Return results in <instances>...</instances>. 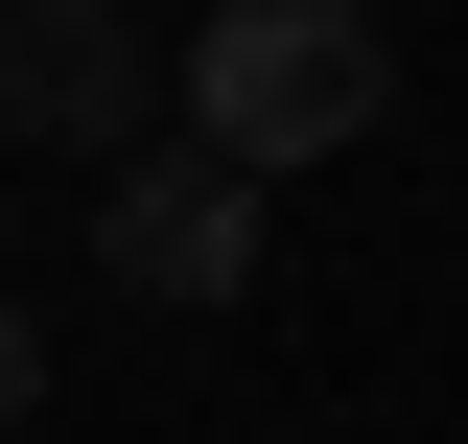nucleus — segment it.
Returning <instances> with one entry per match:
<instances>
[{"instance_id": "nucleus-4", "label": "nucleus", "mask_w": 468, "mask_h": 444, "mask_svg": "<svg viewBox=\"0 0 468 444\" xmlns=\"http://www.w3.org/2000/svg\"><path fill=\"white\" fill-rule=\"evenodd\" d=\"M24 397H48V328H24V304H0V421H24Z\"/></svg>"}, {"instance_id": "nucleus-1", "label": "nucleus", "mask_w": 468, "mask_h": 444, "mask_svg": "<svg viewBox=\"0 0 468 444\" xmlns=\"http://www.w3.org/2000/svg\"><path fill=\"white\" fill-rule=\"evenodd\" d=\"M375 0H234L211 48H187V117H211L234 164H328V141H375Z\"/></svg>"}, {"instance_id": "nucleus-3", "label": "nucleus", "mask_w": 468, "mask_h": 444, "mask_svg": "<svg viewBox=\"0 0 468 444\" xmlns=\"http://www.w3.org/2000/svg\"><path fill=\"white\" fill-rule=\"evenodd\" d=\"M94 280H141V304H234V280H258V164H234L211 117H187V141H117Z\"/></svg>"}, {"instance_id": "nucleus-2", "label": "nucleus", "mask_w": 468, "mask_h": 444, "mask_svg": "<svg viewBox=\"0 0 468 444\" xmlns=\"http://www.w3.org/2000/svg\"><path fill=\"white\" fill-rule=\"evenodd\" d=\"M187 70L141 48V0H0V141L24 164H117Z\"/></svg>"}]
</instances>
